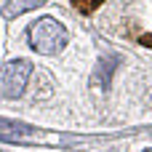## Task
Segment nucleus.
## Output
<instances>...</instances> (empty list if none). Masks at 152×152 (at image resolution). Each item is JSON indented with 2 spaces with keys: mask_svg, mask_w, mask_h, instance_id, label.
<instances>
[{
  "mask_svg": "<svg viewBox=\"0 0 152 152\" xmlns=\"http://www.w3.org/2000/svg\"><path fill=\"white\" fill-rule=\"evenodd\" d=\"M147 152H152V150H147Z\"/></svg>",
  "mask_w": 152,
  "mask_h": 152,
  "instance_id": "0eeeda50",
  "label": "nucleus"
},
{
  "mask_svg": "<svg viewBox=\"0 0 152 152\" xmlns=\"http://www.w3.org/2000/svg\"><path fill=\"white\" fill-rule=\"evenodd\" d=\"M43 3H45V0H8V3L3 5V16H5V19H16V16H21V13H27V11L43 5Z\"/></svg>",
  "mask_w": 152,
  "mask_h": 152,
  "instance_id": "20e7f679",
  "label": "nucleus"
},
{
  "mask_svg": "<svg viewBox=\"0 0 152 152\" xmlns=\"http://www.w3.org/2000/svg\"><path fill=\"white\" fill-rule=\"evenodd\" d=\"M32 75V64L27 59H13V61H5L0 67V94L8 96V99H16L21 96L27 80Z\"/></svg>",
  "mask_w": 152,
  "mask_h": 152,
  "instance_id": "f03ea898",
  "label": "nucleus"
},
{
  "mask_svg": "<svg viewBox=\"0 0 152 152\" xmlns=\"http://www.w3.org/2000/svg\"><path fill=\"white\" fill-rule=\"evenodd\" d=\"M0 152H3V150H0Z\"/></svg>",
  "mask_w": 152,
  "mask_h": 152,
  "instance_id": "6e6552de",
  "label": "nucleus"
},
{
  "mask_svg": "<svg viewBox=\"0 0 152 152\" xmlns=\"http://www.w3.org/2000/svg\"><path fill=\"white\" fill-rule=\"evenodd\" d=\"M139 43H142V45H147V48H152V32H144V35L139 37Z\"/></svg>",
  "mask_w": 152,
  "mask_h": 152,
  "instance_id": "423d86ee",
  "label": "nucleus"
},
{
  "mask_svg": "<svg viewBox=\"0 0 152 152\" xmlns=\"http://www.w3.org/2000/svg\"><path fill=\"white\" fill-rule=\"evenodd\" d=\"M118 64H120V59H118V56H107V59H102V61H99V67H96L94 83H99L102 88H107V86H110V80H112V72L118 69Z\"/></svg>",
  "mask_w": 152,
  "mask_h": 152,
  "instance_id": "7ed1b4c3",
  "label": "nucleus"
},
{
  "mask_svg": "<svg viewBox=\"0 0 152 152\" xmlns=\"http://www.w3.org/2000/svg\"><path fill=\"white\" fill-rule=\"evenodd\" d=\"M27 35H29V45H32L37 53H45V56L59 53V51L67 45V29H64L53 16H43V19H37L35 24H29Z\"/></svg>",
  "mask_w": 152,
  "mask_h": 152,
  "instance_id": "f257e3e1",
  "label": "nucleus"
},
{
  "mask_svg": "<svg viewBox=\"0 0 152 152\" xmlns=\"http://www.w3.org/2000/svg\"><path fill=\"white\" fill-rule=\"evenodd\" d=\"M104 0H72V8L80 11V13H94Z\"/></svg>",
  "mask_w": 152,
  "mask_h": 152,
  "instance_id": "39448f33",
  "label": "nucleus"
}]
</instances>
